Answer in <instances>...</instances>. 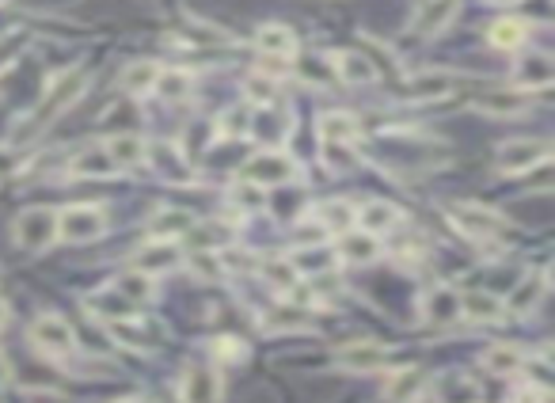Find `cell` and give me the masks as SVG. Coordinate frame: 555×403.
I'll return each mask as SVG.
<instances>
[{
    "instance_id": "cell-1",
    "label": "cell",
    "mask_w": 555,
    "mask_h": 403,
    "mask_svg": "<svg viewBox=\"0 0 555 403\" xmlns=\"http://www.w3.org/2000/svg\"><path fill=\"white\" fill-rule=\"evenodd\" d=\"M84 88H88V77L84 73H77V77H65L61 84H54L50 88V96L39 103V111L27 118V126H20L16 130V141H31V137L39 134V130H46L50 122H58L73 103H77L80 96H84Z\"/></svg>"
},
{
    "instance_id": "cell-2",
    "label": "cell",
    "mask_w": 555,
    "mask_h": 403,
    "mask_svg": "<svg viewBox=\"0 0 555 403\" xmlns=\"http://www.w3.org/2000/svg\"><path fill=\"white\" fill-rule=\"evenodd\" d=\"M16 244L23 251H46L54 244V236H58V210H50V206H35V210H23L16 217Z\"/></svg>"
},
{
    "instance_id": "cell-3",
    "label": "cell",
    "mask_w": 555,
    "mask_h": 403,
    "mask_svg": "<svg viewBox=\"0 0 555 403\" xmlns=\"http://www.w3.org/2000/svg\"><path fill=\"white\" fill-rule=\"evenodd\" d=\"M548 160H552V145H548L544 137H517V141H506L495 156L498 172H506V175L533 172V168L548 164Z\"/></svg>"
},
{
    "instance_id": "cell-4",
    "label": "cell",
    "mask_w": 555,
    "mask_h": 403,
    "mask_svg": "<svg viewBox=\"0 0 555 403\" xmlns=\"http://www.w3.org/2000/svg\"><path fill=\"white\" fill-rule=\"evenodd\" d=\"M103 229H107V213L99 206H69L58 213V236L69 244H88L103 236Z\"/></svg>"
},
{
    "instance_id": "cell-5",
    "label": "cell",
    "mask_w": 555,
    "mask_h": 403,
    "mask_svg": "<svg viewBox=\"0 0 555 403\" xmlns=\"http://www.w3.org/2000/svg\"><path fill=\"white\" fill-rule=\"evenodd\" d=\"M297 179V164L282 153H259L251 156L248 164H244V183L251 187H282V183H293Z\"/></svg>"
},
{
    "instance_id": "cell-6",
    "label": "cell",
    "mask_w": 555,
    "mask_h": 403,
    "mask_svg": "<svg viewBox=\"0 0 555 403\" xmlns=\"http://www.w3.org/2000/svg\"><path fill=\"white\" fill-rule=\"evenodd\" d=\"M31 339H35L39 350L54 354V358L77 354V335H73V327L65 324L61 316H39V320L31 324Z\"/></svg>"
},
{
    "instance_id": "cell-7",
    "label": "cell",
    "mask_w": 555,
    "mask_h": 403,
    "mask_svg": "<svg viewBox=\"0 0 555 403\" xmlns=\"http://www.w3.org/2000/svg\"><path fill=\"white\" fill-rule=\"evenodd\" d=\"M453 221H457L468 236H502V232H506V217L495 210H487V206H476V202L457 206V210H453Z\"/></svg>"
},
{
    "instance_id": "cell-8",
    "label": "cell",
    "mask_w": 555,
    "mask_h": 403,
    "mask_svg": "<svg viewBox=\"0 0 555 403\" xmlns=\"http://www.w3.org/2000/svg\"><path fill=\"white\" fill-rule=\"evenodd\" d=\"M388 362V346L381 343H350L339 350V365L346 373H373Z\"/></svg>"
},
{
    "instance_id": "cell-9",
    "label": "cell",
    "mask_w": 555,
    "mask_h": 403,
    "mask_svg": "<svg viewBox=\"0 0 555 403\" xmlns=\"http://www.w3.org/2000/svg\"><path fill=\"white\" fill-rule=\"evenodd\" d=\"M316 130H320L324 145H354L362 126H358V118L346 115V111H327V115H320Z\"/></svg>"
},
{
    "instance_id": "cell-10",
    "label": "cell",
    "mask_w": 555,
    "mask_h": 403,
    "mask_svg": "<svg viewBox=\"0 0 555 403\" xmlns=\"http://www.w3.org/2000/svg\"><path fill=\"white\" fill-rule=\"evenodd\" d=\"M460 316L472 320V324H495L498 316H502V301H498L495 293H487V289H468L460 297Z\"/></svg>"
},
{
    "instance_id": "cell-11",
    "label": "cell",
    "mask_w": 555,
    "mask_h": 403,
    "mask_svg": "<svg viewBox=\"0 0 555 403\" xmlns=\"http://www.w3.org/2000/svg\"><path fill=\"white\" fill-rule=\"evenodd\" d=\"M453 92V77L449 73H419L403 84V96L415 103H430V99H445Z\"/></svg>"
},
{
    "instance_id": "cell-12",
    "label": "cell",
    "mask_w": 555,
    "mask_h": 403,
    "mask_svg": "<svg viewBox=\"0 0 555 403\" xmlns=\"http://www.w3.org/2000/svg\"><path fill=\"white\" fill-rule=\"evenodd\" d=\"M107 156H111V164H115L118 172L122 168H137V164H145V156H149V149H145V141L137 134H115L107 145Z\"/></svg>"
},
{
    "instance_id": "cell-13",
    "label": "cell",
    "mask_w": 555,
    "mask_h": 403,
    "mask_svg": "<svg viewBox=\"0 0 555 403\" xmlns=\"http://www.w3.org/2000/svg\"><path fill=\"white\" fill-rule=\"evenodd\" d=\"M255 46H259L267 58H293V54H297V35H293L289 27H282V23H267V27H259Z\"/></svg>"
},
{
    "instance_id": "cell-14",
    "label": "cell",
    "mask_w": 555,
    "mask_h": 403,
    "mask_svg": "<svg viewBox=\"0 0 555 403\" xmlns=\"http://www.w3.org/2000/svg\"><path fill=\"white\" fill-rule=\"evenodd\" d=\"M335 251H339L343 263H373L381 255V244H377L373 232H343Z\"/></svg>"
},
{
    "instance_id": "cell-15",
    "label": "cell",
    "mask_w": 555,
    "mask_h": 403,
    "mask_svg": "<svg viewBox=\"0 0 555 403\" xmlns=\"http://www.w3.org/2000/svg\"><path fill=\"white\" fill-rule=\"evenodd\" d=\"M422 316L434 320V324H453V320H460V293H453V289H430L422 297Z\"/></svg>"
},
{
    "instance_id": "cell-16",
    "label": "cell",
    "mask_w": 555,
    "mask_h": 403,
    "mask_svg": "<svg viewBox=\"0 0 555 403\" xmlns=\"http://www.w3.org/2000/svg\"><path fill=\"white\" fill-rule=\"evenodd\" d=\"M69 172L84 175V179H107V175H115L118 168L111 164V156H107L103 145H88L84 153H77L69 160Z\"/></svg>"
},
{
    "instance_id": "cell-17",
    "label": "cell",
    "mask_w": 555,
    "mask_h": 403,
    "mask_svg": "<svg viewBox=\"0 0 555 403\" xmlns=\"http://www.w3.org/2000/svg\"><path fill=\"white\" fill-rule=\"evenodd\" d=\"M335 73H339V80H346V84H369V80L381 77L377 65H373V58H365L358 50L335 54Z\"/></svg>"
},
{
    "instance_id": "cell-18",
    "label": "cell",
    "mask_w": 555,
    "mask_h": 403,
    "mask_svg": "<svg viewBox=\"0 0 555 403\" xmlns=\"http://www.w3.org/2000/svg\"><path fill=\"white\" fill-rule=\"evenodd\" d=\"M514 77H517V84H525V88H548L555 80V61L548 58V54H525Z\"/></svg>"
},
{
    "instance_id": "cell-19",
    "label": "cell",
    "mask_w": 555,
    "mask_h": 403,
    "mask_svg": "<svg viewBox=\"0 0 555 403\" xmlns=\"http://www.w3.org/2000/svg\"><path fill=\"white\" fill-rule=\"evenodd\" d=\"M191 225H194V217L187 210H172V206H164V210L153 213L149 232H153V240H175V236H183Z\"/></svg>"
},
{
    "instance_id": "cell-20",
    "label": "cell",
    "mask_w": 555,
    "mask_h": 403,
    "mask_svg": "<svg viewBox=\"0 0 555 403\" xmlns=\"http://www.w3.org/2000/svg\"><path fill=\"white\" fill-rule=\"evenodd\" d=\"M179 259V248H175V240H153L149 248L137 251V270L141 274H156V270H168Z\"/></svg>"
},
{
    "instance_id": "cell-21",
    "label": "cell",
    "mask_w": 555,
    "mask_h": 403,
    "mask_svg": "<svg viewBox=\"0 0 555 403\" xmlns=\"http://www.w3.org/2000/svg\"><path fill=\"white\" fill-rule=\"evenodd\" d=\"M354 221L362 225V232H388L396 221H400V213H396V206H388V202H369V206H362V210H354Z\"/></svg>"
},
{
    "instance_id": "cell-22",
    "label": "cell",
    "mask_w": 555,
    "mask_h": 403,
    "mask_svg": "<svg viewBox=\"0 0 555 403\" xmlns=\"http://www.w3.org/2000/svg\"><path fill=\"white\" fill-rule=\"evenodd\" d=\"M191 88H194V80H191V73H183V69H160V73H156V84H153L156 96L168 99V103L187 99L191 96Z\"/></svg>"
},
{
    "instance_id": "cell-23",
    "label": "cell",
    "mask_w": 555,
    "mask_h": 403,
    "mask_svg": "<svg viewBox=\"0 0 555 403\" xmlns=\"http://www.w3.org/2000/svg\"><path fill=\"white\" fill-rule=\"evenodd\" d=\"M479 107H483L487 115H521V111H529V92H521V88L491 92V96L479 99Z\"/></svg>"
},
{
    "instance_id": "cell-24",
    "label": "cell",
    "mask_w": 555,
    "mask_h": 403,
    "mask_svg": "<svg viewBox=\"0 0 555 403\" xmlns=\"http://www.w3.org/2000/svg\"><path fill=\"white\" fill-rule=\"evenodd\" d=\"M183 396L187 403H217V377H213L210 369H191L187 373V384H183Z\"/></svg>"
},
{
    "instance_id": "cell-25",
    "label": "cell",
    "mask_w": 555,
    "mask_h": 403,
    "mask_svg": "<svg viewBox=\"0 0 555 403\" xmlns=\"http://www.w3.org/2000/svg\"><path fill=\"white\" fill-rule=\"evenodd\" d=\"M156 73H160L156 61H134V65L122 73V88H126L130 96H145V92H153Z\"/></svg>"
},
{
    "instance_id": "cell-26",
    "label": "cell",
    "mask_w": 555,
    "mask_h": 403,
    "mask_svg": "<svg viewBox=\"0 0 555 403\" xmlns=\"http://www.w3.org/2000/svg\"><path fill=\"white\" fill-rule=\"evenodd\" d=\"M525 362H529V358H525L521 350H514V346H491V350L483 354V365H487L491 373H502V377H506V373H521Z\"/></svg>"
},
{
    "instance_id": "cell-27",
    "label": "cell",
    "mask_w": 555,
    "mask_h": 403,
    "mask_svg": "<svg viewBox=\"0 0 555 403\" xmlns=\"http://www.w3.org/2000/svg\"><path fill=\"white\" fill-rule=\"evenodd\" d=\"M115 293L118 297H126L130 305H134V301H149V297H153V274L130 270V274H122L115 282Z\"/></svg>"
},
{
    "instance_id": "cell-28",
    "label": "cell",
    "mask_w": 555,
    "mask_h": 403,
    "mask_svg": "<svg viewBox=\"0 0 555 403\" xmlns=\"http://www.w3.org/2000/svg\"><path fill=\"white\" fill-rule=\"evenodd\" d=\"M540 297H544V278H540V274H529V278L510 293V308H514L517 316H521V312H533Z\"/></svg>"
},
{
    "instance_id": "cell-29",
    "label": "cell",
    "mask_w": 555,
    "mask_h": 403,
    "mask_svg": "<svg viewBox=\"0 0 555 403\" xmlns=\"http://www.w3.org/2000/svg\"><path fill=\"white\" fill-rule=\"evenodd\" d=\"M438 403H479V388L464 377H445L438 384Z\"/></svg>"
},
{
    "instance_id": "cell-30",
    "label": "cell",
    "mask_w": 555,
    "mask_h": 403,
    "mask_svg": "<svg viewBox=\"0 0 555 403\" xmlns=\"http://www.w3.org/2000/svg\"><path fill=\"white\" fill-rule=\"evenodd\" d=\"M457 12V0H426V8L419 12V31L422 35H430V31H438L445 27V20Z\"/></svg>"
},
{
    "instance_id": "cell-31",
    "label": "cell",
    "mask_w": 555,
    "mask_h": 403,
    "mask_svg": "<svg viewBox=\"0 0 555 403\" xmlns=\"http://www.w3.org/2000/svg\"><path fill=\"white\" fill-rule=\"evenodd\" d=\"M491 46H498V50H517L521 42H525V23L521 20H498L495 27H491Z\"/></svg>"
},
{
    "instance_id": "cell-32",
    "label": "cell",
    "mask_w": 555,
    "mask_h": 403,
    "mask_svg": "<svg viewBox=\"0 0 555 403\" xmlns=\"http://www.w3.org/2000/svg\"><path fill=\"white\" fill-rule=\"evenodd\" d=\"M422 381H426V373H422V369H403L400 377L388 384V400L407 403L415 392H422Z\"/></svg>"
},
{
    "instance_id": "cell-33",
    "label": "cell",
    "mask_w": 555,
    "mask_h": 403,
    "mask_svg": "<svg viewBox=\"0 0 555 403\" xmlns=\"http://www.w3.org/2000/svg\"><path fill=\"white\" fill-rule=\"evenodd\" d=\"M320 221H324L327 232H350V225H354V206H346V202H324L320 206Z\"/></svg>"
},
{
    "instance_id": "cell-34",
    "label": "cell",
    "mask_w": 555,
    "mask_h": 403,
    "mask_svg": "<svg viewBox=\"0 0 555 403\" xmlns=\"http://www.w3.org/2000/svg\"><path fill=\"white\" fill-rule=\"evenodd\" d=\"M308 320H312V312H308L305 305H278L274 308V312H267V327H274V331H278V327H305Z\"/></svg>"
},
{
    "instance_id": "cell-35",
    "label": "cell",
    "mask_w": 555,
    "mask_h": 403,
    "mask_svg": "<svg viewBox=\"0 0 555 403\" xmlns=\"http://www.w3.org/2000/svg\"><path fill=\"white\" fill-rule=\"evenodd\" d=\"M225 225H198V229H187V244H191V251H210L217 248V244H225L229 236H225Z\"/></svg>"
},
{
    "instance_id": "cell-36",
    "label": "cell",
    "mask_w": 555,
    "mask_h": 403,
    "mask_svg": "<svg viewBox=\"0 0 555 403\" xmlns=\"http://www.w3.org/2000/svg\"><path fill=\"white\" fill-rule=\"evenodd\" d=\"M111 335H115L118 343L137 346V350H149V346H153V339H149L141 327H137V324L126 327V320H111Z\"/></svg>"
},
{
    "instance_id": "cell-37",
    "label": "cell",
    "mask_w": 555,
    "mask_h": 403,
    "mask_svg": "<svg viewBox=\"0 0 555 403\" xmlns=\"http://www.w3.org/2000/svg\"><path fill=\"white\" fill-rule=\"evenodd\" d=\"M289 263H293V270H297V274H308V270H312V274H320V270L331 267V259H327L320 248H316V251H297V255H289Z\"/></svg>"
},
{
    "instance_id": "cell-38",
    "label": "cell",
    "mask_w": 555,
    "mask_h": 403,
    "mask_svg": "<svg viewBox=\"0 0 555 403\" xmlns=\"http://www.w3.org/2000/svg\"><path fill=\"white\" fill-rule=\"evenodd\" d=\"M217 263H221V270H225V267H229V270H255V267H259V259H255V255H248V251H240V248L217 251Z\"/></svg>"
},
{
    "instance_id": "cell-39",
    "label": "cell",
    "mask_w": 555,
    "mask_h": 403,
    "mask_svg": "<svg viewBox=\"0 0 555 403\" xmlns=\"http://www.w3.org/2000/svg\"><path fill=\"white\" fill-rule=\"evenodd\" d=\"M263 270H267V278L270 282H274V286H282V289H289L293 286V282H297V278H301V274H297V270H293V263H282V259H270V263H263Z\"/></svg>"
},
{
    "instance_id": "cell-40",
    "label": "cell",
    "mask_w": 555,
    "mask_h": 403,
    "mask_svg": "<svg viewBox=\"0 0 555 403\" xmlns=\"http://www.w3.org/2000/svg\"><path fill=\"white\" fill-rule=\"evenodd\" d=\"M324 160L331 168H350L354 164V149L350 145H324Z\"/></svg>"
},
{
    "instance_id": "cell-41",
    "label": "cell",
    "mask_w": 555,
    "mask_h": 403,
    "mask_svg": "<svg viewBox=\"0 0 555 403\" xmlns=\"http://www.w3.org/2000/svg\"><path fill=\"white\" fill-rule=\"evenodd\" d=\"M191 270L194 274H202V278H217V274H221V263H213L210 251H194Z\"/></svg>"
},
{
    "instance_id": "cell-42",
    "label": "cell",
    "mask_w": 555,
    "mask_h": 403,
    "mask_svg": "<svg viewBox=\"0 0 555 403\" xmlns=\"http://www.w3.org/2000/svg\"><path fill=\"white\" fill-rule=\"evenodd\" d=\"M232 198H236V206H240V210H255V206L263 202V194H259V187H251V183H244V187H236V191H232Z\"/></svg>"
},
{
    "instance_id": "cell-43",
    "label": "cell",
    "mask_w": 555,
    "mask_h": 403,
    "mask_svg": "<svg viewBox=\"0 0 555 403\" xmlns=\"http://www.w3.org/2000/svg\"><path fill=\"white\" fill-rule=\"evenodd\" d=\"M514 403H544V384L525 381V388H517L514 392Z\"/></svg>"
},
{
    "instance_id": "cell-44",
    "label": "cell",
    "mask_w": 555,
    "mask_h": 403,
    "mask_svg": "<svg viewBox=\"0 0 555 403\" xmlns=\"http://www.w3.org/2000/svg\"><path fill=\"white\" fill-rule=\"evenodd\" d=\"M12 172H16V160H12L8 149H0V179H8Z\"/></svg>"
},
{
    "instance_id": "cell-45",
    "label": "cell",
    "mask_w": 555,
    "mask_h": 403,
    "mask_svg": "<svg viewBox=\"0 0 555 403\" xmlns=\"http://www.w3.org/2000/svg\"><path fill=\"white\" fill-rule=\"evenodd\" d=\"M8 381V362H4V358H0V384Z\"/></svg>"
},
{
    "instance_id": "cell-46",
    "label": "cell",
    "mask_w": 555,
    "mask_h": 403,
    "mask_svg": "<svg viewBox=\"0 0 555 403\" xmlns=\"http://www.w3.org/2000/svg\"><path fill=\"white\" fill-rule=\"evenodd\" d=\"M4 320H8V305H4V301H0V324H4Z\"/></svg>"
},
{
    "instance_id": "cell-47",
    "label": "cell",
    "mask_w": 555,
    "mask_h": 403,
    "mask_svg": "<svg viewBox=\"0 0 555 403\" xmlns=\"http://www.w3.org/2000/svg\"><path fill=\"white\" fill-rule=\"evenodd\" d=\"M495 4H517V0H495Z\"/></svg>"
},
{
    "instance_id": "cell-48",
    "label": "cell",
    "mask_w": 555,
    "mask_h": 403,
    "mask_svg": "<svg viewBox=\"0 0 555 403\" xmlns=\"http://www.w3.org/2000/svg\"><path fill=\"white\" fill-rule=\"evenodd\" d=\"M126 403H134V400H126Z\"/></svg>"
}]
</instances>
